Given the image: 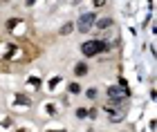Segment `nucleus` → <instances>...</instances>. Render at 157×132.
<instances>
[{
    "instance_id": "nucleus-1",
    "label": "nucleus",
    "mask_w": 157,
    "mask_h": 132,
    "mask_svg": "<svg viewBox=\"0 0 157 132\" xmlns=\"http://www.w3.org/2000/svg\"><path fill=\"white\" fill-rule=\"evenodd\" d=\"M105 50V43L103 40H88V43L81 45V52L85 56H97V54H101Z\"/></svg>"
},
{
    "instance_id": "nucleus-2",
    "label": "nucleus",
    "mask_w": 157,
    "mask_h": 132,
    "mask_svg": "<svg viewBox=\"0 0 157 132\" xmlns=\"http://www.w3.org/2000/svg\"><path fill=\"white\" fill-rule=\"evenodd\" d=\"M94 13H83L81 18H78V23H76V27H78V31H83V34H88L92 27H94Z\"/></svg>"
},
{
    "instance_id": "nucleus-3",
    "label": "nucleus",
    "mask_w": 157,
    "mask_h": 132,
    "mask_svg": "<svg viewBox=\"0 0 157 132\" xmlns=\"http://www.w3.org/2000/svg\"><path fill=\"white\" fill-rule=\"evenodd\" d=\"M108 96H110V99H115V101H119L121 96H128V92H126L124 87H117V85H112V87L108 90Z\"/></svg>"
},
{
    "instance_id": "nucleus-4",
    "label": "nucleus",
    "mask_w": 157,
    "mask_h": 132,
    "mask_svg": "<svg viewBox=\"0 0 157 132\" xmlns=\"http://www.w3.org/2000/svg\"><path fill=\"white\" fill-rule=\"evenodd\" d=\"M108 114H110V119H112V121H121L126 112H124V110H117V108H110V110H108Z\"/></svg>"
},
{
    "instance_id": "nucleus-5",
    "label": "nucleus",
    "mask_w": 157,
    "mask_h": 132,
    "mask_svg": "<svg viewBox=\"0 0 157 132\" xmlns=\"http://www.w3.org/2000/svg\"><path fill=\"white\" fill-rule=\"evenodd\" d=\"M74 74H76V76H85V74H88V65H85V63H76Z\"/></svg>"
},
{
    "instance_id": "nucleus-6",
    "label": "nucleus",
    "mask_w": 157,
    "mask_h": 132,
    "mask_svg": "<svg viewBox=\"0 0 157 132\" xmlns=\"http://www.w3.org/2000/svg\"><path fill=\"white\" fill-rule=\"evenodd\" d=\"M94 25L99 27V29H105V27H110V25H112V20H110V18H101V20H97Z\"/></svg>"
},
{
    "instance_id": "nucleus-7",
    "label": "nucleus",
    "mask_w": 157,
    "mask_h": 132,
    "mask_svg": "<svg viewBox=\"0 0 157 132\" xmlns=\"http://www.w3.org/2000/svg\"><path fill=\"white\" fill-rule=\"evenodd\" d=\"M72 29H74L72 25H63V27H61V34H63V36H67V34L72 31Z\"/></svg>"
},
{
    "instance_id": "nucleus-8",
    "label": "nucleus",
    "mask_w": 157,
    "mask_h": 132,
    "mask_svg": "<svg viewBox=\"0 0 157 132\" xmlns=\"http://www.w3.org/2000/svg\"><path fill=\"white\" fill-rule=\"evenodd\" d=\"M76 116H78V119H85V116H88V110H85V108H78V110H76Z\"/></svg>"
},
{
    "instance_id": "nucleus-9",
    "label": "nucleus",
    "mask_w": 157,
    "mask_h": 132,
    "mask_svg": "<svg viewBox=\"0 0 157 132\" xmlns=\"http://www.w3.org/2000/svg\"><path fill=\"white\" fill-rule=\"evenodd\" d=\"M16 103H23V105H29V99H27V96H16Z\"/></svg>"
},
{
    "instance_id": "nucleus-10",
    "label": "nucleus",
    "mask_w": 157,
    "mask_h": 132,
    "mask_svg": "<svg viewBox=\"0 0 157 132\" xmlns=\"http://www.w3.org/2000/svg\"><path fill=\"white\" fill-rule=\"evenodd\" d=\"M81 92V87H78V83H72V85H70V94H78Z\"/></svg>"
},
{
    "instance_id": "nucleus-11",
    "label": "nucleus",
    "mask_w": 157,
    "mask_h": 132,
    "mask_svg": "<svg viewBox=\"0 0 157 132\" xmlns=\"http://www.w3.org/2000/svg\"><path fill=\"white\" fill-rule=\"evenodd\" d=\"M16 25H18V18H11L9 23H7V27H9V29H13V27H16Z\"/></svg>"
},
{
    "instance_id": "nucleus-12",
    "label": "nucleus",
    "mask_w": 157,
    "mask_h": 132,
    "mask_svg": "<svg viewBox=\"0 0 157 132\" xmlns=\"http://www.w3.org/2000/svg\"><path fill=\"white\" fill-rule=\"evenodd\" d=\"M88 96H90V99H94V96H97V90L90 87V90H88Z\"/></svg>"
},
{
    "instance_id": "nucleus-13",
    "label": "nucleus",
    "mask_w": 157,
    "mask_h": 132,
    "mask_svg": "<svg viewBox=\"0 0 157 132\" xmlns=\"http://www.w3.org/2000/svg\"><path fill=\"white\" fill-rule=\"evenodd\" d=\"M94 5H97V7H103V5H105V0H94Z\"/></svg>"
},
{
    "instance_id": "nucleus-14",
    "label": "nucleus",
    "mask_w": 157,
    "mask_h": 132,
    "mask_svg": "<svg viewBox=\"0 0 157 132\" xmlns=\"http://www.w3.org/2000/svg\"><path fill=\"white\" fill-rule=\"evenodd\" d=\"M47 132H52V130H47ZM54 132H65V130H54Z\"/></svg>"
},
{
    "instance_id": "nucleus-15",
    "label": "nucleus",
    "mask_w": 157,
    "mask_h": 132,
    "mask_svg": "<svg viewBox=\"0 0 157 132\" xmlns=\"http://www.w3.org/2000/svg\"><path fill=\"white\" fill-rule=\"evenodd\" d=\"M18 132H23V130H18Z\"/></svg>"
}]
</instances>
